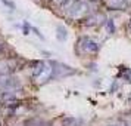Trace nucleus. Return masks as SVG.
<instances>
[{"mask_svg":"<svg viewBox=\"0 0 131 126\" xmlns=\"http://www.w3.org/2000/svg\"><path fill=\"white\" fill-rule=\"evenodd\" d=\"M80 45L83 46V49L85 51V52H96L97 49H99V46H97V43L93 42L91 39H87V37H84V39H81L80 40Z\"/></svg>","mask_w":131,"mask_h":126,"instance_id":"nucleus-1","label":"nucleus"},{"mask_svg":"<svg viewBox=\"0 0 131 126\" xmlns=\"http://www.w3.org/2000/svg\"><path fill=\"white\" fill-rule=\"evenodd\" d=\"M46 68H47V65L44 64V62H41V61H38V62H36V68L32 70V77L37 79L41 76V73L46 71Z\"/></svg>","mask_w":131,"mask_h":126,"instance_id":"nucleus-2","label":"nucleus"},{"mask_svg":"<svg viewBox=\"0 0 131 126\" xmlns=\"http://www.w3.org/2000/svg\"><path fill=\"white\" fill-rule=\"evenodd\" d=\"M107 6H111L112 9H119L125 6V0H107Z\"/></svg>","mask_w":131,"mask_h":126,"instance_id":"nucleus-3","label":"nucleus"},{"mask_svg":"<svg viewBox=\"0 0 131 126\" xmlns=\"http://www.w3.org/2000/svg\"><path fill=\"white\" fill-rule=\"evenodd\" d=\"M58 37H59L60 40H63V39L66 37V34H65V30H63L62 27H59V28H58Z\"/></svg>","mask_w":131,"mask_h":126,"instance_id":"nucleus-4","label":"nucleus"},{"mask_svg":"<svg viewBox=\"0 0 131 126\" xmlns=\"http://www.w3.org/2000/svg\"><path fill=\"white\" fill-rule=\"evenodd\" d=\"M2 2H3V3H5L6 6H9L10 9H13V7H15V5H13L12 2H9V0H2Z\"/></svg>","mask_w":131,"mask_h":126,"instance_id":"nucleus-5","label":"nucleus"},{"mask_svg":"<svg viewBox=\"0 0 131 126\" xmlns=\"http://www.w3.org/2000/svg\"><path fill=\"white\" fill-rule=\"evenodd\" d=\"M22 33H24L25 36H27V34H30V33H28V24H27V22H25L24 27H22Z\"/></svg>","mask_w":131,"mask_h":126,"instance_id":"nucleus-6","label":"nucleus"},{"mask_svg":"<svg viewBox=\"0 0 131 126\" xmlns=\"http://www.w3.org/2000/svg\"><path fill=\"white\" fill-rule=\"evenodd\" d=\"M2 51H3V43L0 42V52H2Z\"/></svg>","mask_w":131,"mask_h":126,"instance_id":"nucleus-7","label":"nucleus"},{"mask_svg":"<svg viewBox=\"0 0 131 126\" xmlns=\"http://www.w3.org/2000/svg\"><path fill=\"white\" fill-rule=\"evenodd\" d=\"M128 30H130V33H131V22L128 24Z\"/></svg>","mask_w":131,"mask_h":126,"instance_id":"nucleus-8","label":"nucleus"}]
</instances>
